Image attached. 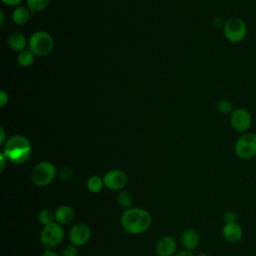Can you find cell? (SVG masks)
<instances>
[{
	"label": "cell",
	"mask_w": 256,
	"mask_h": 256,
	"mask_svg": "<svg viewBox=\"0 0 256 256\" xmlns=\"http://www.w3.org/2000/svg\"><path fill=\"white\" fill-rule=\"evenodd\" d=\"M120 223L125 232L137 235L146 232L150 228L152 224V216L143 208L131 207L122 213Z\"/></svg>",
	"instance_id": "6da1fadb"
},
{
	"label": "cell",
	"mask_w": 256,
	"mask_h": 256,
	"mask_svg": "<svg viewBox=\"0 0 256 256\" xmlns=\"http://www.w3.org/2000/svg\"><path fill=\"white\" fill-rule=\"evenodd\" d=\"M3 154L7 161L13 164L25 163L32 154V145L30 141L22 135H13L4 143Z\"/></svg>",
	"instance_id": "7a4b0ae2"
},
{
	"label": "cell",
	"mask_w": 256,
	"mask_h": 256,
	"mask_svg": "<svg viewBox=\"0 0 256 256\" xmlns=\"http://www.w3.org/2000/svg\"><path fill=\"white\" fill-rule=\"evenodd\" d=\"M248 33L246 22L240 17H230L223 23V34L227 41L237 44L242 42Z\"/></svg>",
	"instance_id": "3957f363"
},
{
	"label": "cell",
	"mask_w": 256,
	"mask_h": 256,
	"mask_svg": "<svg viewBox=\"0 0 256 256\" xmlns=\"http://www.w3.org/2000/svg\"><path fill=\"white\" fill-rule=\"evenodd\" d=\"M234 153L241 160L256 157V133L248 131L240 134L234 145Z\"/></svg>",
	"instance_id": "277c9868"
},
{
	"label": "cell",
	"mask_w": 256,
	"mask_h": 256,
	"mask_svg": "<svg viewBox=\"0 0 256 256\" xmlns=\"http://www.w3.org/2000/svg\"><path fill=\"white\" fill-rule=\"evenodd\" d=\"M54 46L52 36L46 31H37L33 33L28 40L29 50L36 56L48 55Z\"/></svg>",
	"instance_id": "5b68a950"
},
{
	"label": "cell",
	"mask_w": 256,
	"mask_h": 256,
	"mask_svg": "<svg viewBox=\"0 0 256 256\" xmlns=\"http://www.w3.org/2000/svg\"><path fill=\"white\" fill-rule=\"evenodd\" d=\"M56 167L48 161L36 164L31 172V180L38 187H46L53 182L56 177Z\"/></svg>",
	"instance_id": "8992f818"
},
{
	"label": "cell",
	"mask_w": 256,
	"mask_h": 256,
	"mask_svg": "<svg viewBox=\"0 0 256 256\" xmlns=\"http://www.w3.org/2000/svg\"><path fill=\"white\" fill-rule=\"evenodd\" d=\"M64 238V230L62 225L56 221L44 225L40 233V241L47 248L58 246Z\"/></svg>",
	"instance_id": "52a82bcc"
},
{
	"label": "cell",
	"mask_w": 256,
	"mask_h": 256,
	"mask_svg": "<svg viewBox=\"0 0 256 256\" xmlns=\"http://www.w3.org/2000/svg\"><path fill=\"white\" fill-rule=\"evenodd\" d=\"M252 123V114L247 108L237 107L230 114V125L236 132L240 134L250 131Z\"/></svg>",
	"instance_id": "ba28073f"
},
{
	"label": "cell",
	"mask_w": 256,
	"mask_h": 256,
	"mask_svg": "<svg viewBox=\"0 0 256 256\" xmlns=\"http://www.w3.org/2000/svg\"><path fill=\"white\" fill-rule=\"evenodd\" d=\"M69 241L76 247L85 245L91 237V229L85 223H77L69 230Z\"/></svg>",
	"instance_id": "9c48e42d"
},
{
	"label": "cell",
	"mask_w": 256,
	"mask_h": 256,
	"mask_svg": "<svg viewBox=\"0 0 256 256\" xmlns=\"http://www.w3.org/2000/svg\"><path fill=\"white\" fill-rule=\"evenodd\" d=\"M104 186H106L110 190H121L127 184V176L126 174L118 169H112L106 172L103 176Z\"/></svg>",
	"instance_id": "30bf717a"
},
{
	"label": "cell",
	"mask_w": 256,
	"mask_h": 256,
	"mask_svg": "<svg viewBox=\"0 0 256 256\" xmlns=\"http://www.w3.org/2000/svg\"><path fill=\"white\" fill-rule=\"evenodd\" d=\"M244 231L242 226L238 222L225 223L222 227V237L228 243H238L242 240Z\"/></svg>",
	"instance_id": "8fae6325"
},
{
	"label": "cell",
	"mask_w": 256,
	"mask_h": 256,
	"mask_svg": "<svg viewBox=\"0 0 256 256\" xmlns=\"http://www.w3.org/2000/svg\"><path fill=\"white\" fill-rule=\"evenodd\" d=\"M155 250L158 256H174L177 250V242L172 236H164L157 242Z\"/></svg>",
	"instance_id": "7c38bea8"
},
{
	"label": "cell",
	"mask_w": 256,
	"mask_h": 256,
	"mask_svg": "<svg viewBox=\"0 0 256 256\" xmlns=\"http://www.w3.org/2000/svg\"><path fill=\"white\" fill-rule=\"evenodd\" d=\"M181 243L186 250L193 251L200 243V235L195 229L188 228L181 235Z\"/></svg>",
	"instance_id": "4fadbf2b"
},
{
	"label": "cell",
	"mask_w": 256,
	"mask_h": 256,
	"mask_svg": "<svg viewBox=\"0 0 256 256\" xmlns=\"http://www.w3.org/2000/svg\"><path fill=\"white\" fill-rule=\"evenodd\" d=\"M7 44L10 47V49L15 52H21L25 50V47L28 45L24 34L18 31L9 34L7 38Z\"/></svg>",
	"instance_id": "5bb4252c"
},
{
	"label": "cell",
	"mask_w": 256,
	"mask_h": 256,
	"mask_svg": "<svg viewBox=\"0 0 256 256\" xmlns=\"http://www.w3.org/2000/svg\"><path fill=\"white\" fill-rule=\"evenodd\" d=\"M55 221L60 225L69 224L74 218V210L69 205H60L54 212Z\"/></svg>",
	"instance_id": "9a60e30c"
},
{
	"label": "cell",
	"mask_w": 256,
	"mask_h": 256,
	"mask_svg": "<svg viewBox=\"0 0 256 256\" xmlns=\"http://www.w3.org/2000/svg\"><path fill=\"white\" fill-rule=\"evenodd\" d=\"M11 18L15 24L24 25L30 19V10L23 6L16 7L12 12Z\"/></svg>",
	"instance_id": "2e32d148"
},
{
	"label": "cell",
	"mask_w": 256,
	"mask_h": 256,
	"mask_svg": "<svg viewBox=\"0 0 256 256\" xmlns=\"http://www.w3.org/2000/svg\"><path fill=\"white\" fill-rule=\"evenodd\" d=\"M87 188L91 193H98L102 190L104 186V181L103 178H101L98 175H93L87 180Z\"/></svg>",
	"instance_id": "e0dca14e"
},
{
	"label": "cell",
	"mask_w": 256,
	"mask_h": 256,
	"mask_svg": "<svg viewBox=\"0 0 256 256\" xmlns=\"http://www.w3.org/2000/svg\"><path fill=\"white\" fill-rule=\"evenodd\" d=\"M34 56L35 55L29 49L19 52V54L17 56L19 65H21L22 67H29L34 62Z\"/></svg>",
	"instance_id": "ac0fdd59"
},
{
	"label": "cell",
	"mask_w": 256,
	"mask_h": 256,
	"mask_svg": "<svg viewBox=\"0 0 256 256\" xmlns=\"http://www.w3.org/2000/svg\"><path fill=\"white\" fill-rule=\"evenodd\" d=\"M50 0H26L27 8L33 12L43 11L48 7Z\"/></svg>",
	"instance_id": "d6986e66"
},
{
	"label": "cell",
	"mask_w": 256,
	"mask_h": 256,
	"mask_svg": "<svg viewBox=\"0 0 256 256\" xmlns=\"http://www.w3.org/2000/svg\"><path fill=\"white\" fill-rule=\"evenodd\" d=\"M216 108L217 110L221 113V114H224V115H230L233 110L235 109L232 102L226 98H221L217 101V104H216Z\"/></svg>",
	"instance_id": "ffe728a7"
},
{
	"label": "cell",
	"mask_w": 256,
	"mask_h": 256,
	"mask_svg": "<svg viewBox=\"0 0 256 256\" xmlns=\"http://www.w3.org/2000/svg\"><path fill=\"white\" fill-rule=\"evenodd\" d=\"M117 202L120 207L124 209H129L133 204V198L128 191H121L117 195Z\"/></svg>",
	"instance_id": "44dd1931"
},
{
	"label": "cell",
	"mask_w": 256,
	"mask_h": 256,
	"mask_svg": "<svg viewBox=\"0 0 256 256\" xmlns=\"http://www.w3.org/2000/svg\"><path fill=\"white\" fill-rule=\"evenodd\" d=\"M38 220L44 226V225H47L49 223L54 222L55 221V216H54V213L50 209L43 208L38 213Z\"/></svg>",
	"instance_id": "7402d4cb"
},
{
	"label": "cell",
	"mask_w": 256,
	"mask_h": 256,
	"mask_svg": "<svg viewBox=\"0 0 256 256\" xmlns=\"http://www.w3.org/2000/svg\"><path fill=\"white\" fill-rule=\"evenodd\" d=\"M77 255H78L77 247L73 244L65 246L61 252V256H77Z\"/></svg>",
	"instance_id": "603a6c76"
},
{
	"label": "cell",
	"mask_w": 256,
	"mask_h": 256,
	"mask_svg": "<svg viewBox=\"0 0 256 256\" xmlns=\"http://www.w3.org/2000/svg\"><path fill=\"white\" fill-rule=\"evenodd\" d=\"M223 221L225 223L237 222V213L233 210H226L223 214Z\"/></svg>",
	"instance_id": "cb8c5ba5"
},
{
	"label": "cell",
	"mask_w": 256,
	"mask_h": 256,
	"mask_svg": "<svg viewBox=\"0 0 256 256\" xmlns=\"http://www.w3.org/2000/svg\"><path fill=\"white\" fill-rule=\"evenodd\" d=\"M73 175V171L69 167H63L59 172V177L62 180H69Z\"/></svg>",
	"instance_id": "d4e9b609"
},
{
	"label": "cell",
	"mask_w": 256,
	"mask_h": 256,
	"mask_svg": "<svg viewBox=\"0 0 256 256\" xmlns=\"http://www.w3.org/2000/svg\"><path fill=\"white\" fill-rule=\"evenodd\" d=\"M8 101H9L8 94L4 90H1L0 91V106L4 107L8 103Z\"/></svg>",
	"instance_id": "484cf974"
},
{
	"label": "cell",
	"mask_w": 256,
	"mask_h": 256,
	"mask_svg": "<svg viewBox=\"0 0 256 256\" xmlns=\"http://www.w3.org/2000/svg\"><path fill=\"white\" fill-rule=\"evenodd\" d=\"M174 256H196V255H194L192 251L184 249V250H181V251L176 252V254H175Z\"/></svg>",
	"instance_id": "4316f807"
},
{
	"label": "cell",
	"mask_w": 256,
	"mask_h": 256,
	"mask_svg": "<svg viewBox=\"0 0 256 256\" xmlns=\"http://www.w3.org/2000/svg\"><path fill=\"white\" fill-rule=\"evenodd\" d=\"M4 4L8 5V6H16L18 4H20L23 0H1Z\"/></svg>",
	"instance_id": "83f0119b"
},
{
	"label": "cell",
	"mask_w": 256,
	"mask_h": 256,
	"mask_svg": "<svg viewBox=\"0 0 256 256\" xmlns=\"http://www.w3.org/2000/svg\"><path fill=\"white\" fill-rule=\"evenodd\" d=\"M6 160H7L6 156L3 154V152H1V154H0V162H1L0 171H1V172H3V171H4V169H5V166H6Z\"/></svg>",
	"instance_id": "f1b7e54d"
},
{
	"label": "cell",
	"mask_w": 256,
	"mask_h": 256,
	"mask_svg": "<svg viewBox=\"0 0 256 256\" xmlns=\"http://www.w3.org/2000/svg\"><path fill=\"white\" fill-rule=\"evenodd\" d=\"M41 256H60V255H58L57 253H55L54 251H52V250H49V249H46L43 253H42V255Z\"/></svg>",
	"instance_id": "f546056e"
},
{
	"label": "cell",
	"mask_w": 256,
	"mask_h": 256,
	"mask_svg": "<svg viewBox=\"0 0 256 256\" xmlns=\"http://www.w3.org/2000/svg\"><path fill=\"white\" fill-rule=\"evenodd\" d=\"M0 144H4L5 141V131L3 129V127H0Z\"/></svg>",
	"instance_id": "4dcf8cb0"
},
{
	"label": "cell",
	"mask_w": 256,
	"mask_h": 256,
	"mask_svg": "<svg viewBox=\"0 0 256 256\" xmlns=\"http://www.w3.org/2000/svg\"><path fill=\"white\" fill-rule=\"evenodd\" d=\"M4 12L3 11H0V25L1 26H3V24H4Z\"/></svg>",
	"instance_id": "1f68e13d"
},
{
	"label": "cell",
	"mask_w": 256,
	"mask_h": 256,
	"mask_svg": "<svg viewBox=\"0 0 256 256\" xmlns=\"http://www.w3.org/2000/svg\"><path fill=\"white\" fill-rule=\"evenodd\" d=\"M196 256H210L208 253H204V252H202V253H199L198 255H196Z\"/></svg>",
	"instance_id": "d6a6232c"
}]
</instances>
